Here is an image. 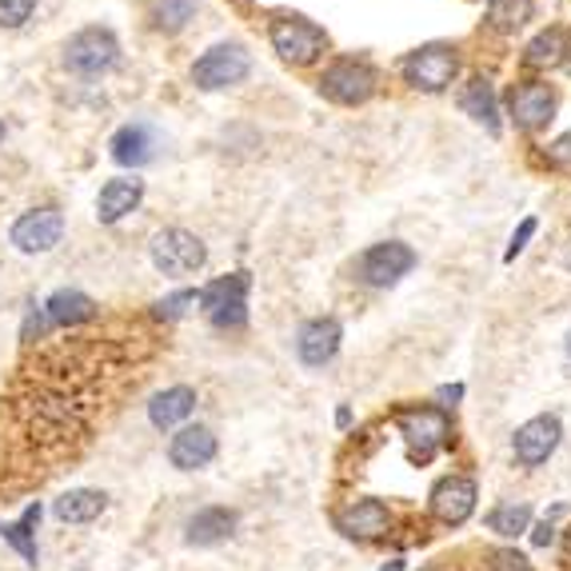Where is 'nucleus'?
Returning a JSON list of instances; mask_svg holds the SVG:
<instances>
[{
	"label": "nucleus",
	"instance_id": "nucleus-1",
	"mask_svg": "<svg viewBox=\"0 0 571 571\" xmlns=\"http://www.w3.org/2000/svg\"><path fill=\"white\" fill-rule=\"evenodd\" d=\"M248 272H232V276H221L212 281L204 292H196V304L208 316L212 328L221 332H241L248 324Z\"/></svg>",
	"mask_w": 571,
	"mask_h": 571
},
{
	"label": "nucleus",
	"instance_id": "nucleus-2",
	"mask_svg": "<svg viewBox=\"0 0 571 571\" xmlns=\"http://www.w3.org/2000/svg\"><path fill=\"white\" fill-rule=\"evenodd\" d=\"M396 424L408 436L411 460L416 463H428L451 436V420L443 408H400L396 411Z\"/></svg>",
	"mask_w": 571,
	"mask_h": 571
},
{
	"label": "nucleus",
	"instance_id": "nucleus-3",
	"mask_svg": "<svg viewBox=\"0 0 571 571\" xmlns=\"http://www.w3.org/2000/svg\"><path fill=\"white\" fill-rule=\"evenodd\" d=\"M252 69V57L244 52V44H216L201 57V61L192 64V81L196 89L204 92H216V89H232V84H241Z\"/></svg>",
	"mask_w": 571,
	"mask_h": 571
},
{
	"label": "nucleus",
	"instance_id": "nucleus-4",
	"mask_svg": "<svg viewBox=\"0 0 571 571\" xmlns=\"http://www.w3.org/2000/svg\"><path fill=\"white\" fill-rule=\"evenodd\" d=\"M272 49L281 52L288 64H312L320 61V52L328 49V37L324 29H316L312 21L304 17H281V21H272Z\"/></svg>",
	"mask_w": 571,
	"mask_h": 571
},
{
	"label": "nucleus",
	"instance_id": "nucleus-5",
	"mask_svg": "<svg viewBox=\"0 0 571 571\" xmlns=\"http://www.w3.org/2000/svg\"><path fill=\"white\" fill-rule=\"evenodd\" d=\"M116 57H121V44L109 29H81L64 44V64L81 77H104L116 64Z\"/></svg>",
	"mask_w": 571,
	"mask_h": 571
},
{
	"label": "nucleus",
	"instance_id": "nucleus-6",
	"mask_svg": "<svg viewBox=\"0 0 571 571\" xmlns=\"http://www.w3.org/2000/svg\"><path fill=\"white\" fill-rule=\"evenodd\" d=\"M456 69H460L456 49H448V44H424V49H416L408 61H404V81H408L411 89L443 92L456 81Z\"/></svg>",
	"mask_w": 571,
	"mask_h": 571
},
{
	"label": "nucleus",
	"instance_id": "nucleus-7",
	"mask_svg": "<svg viewBox=\"0 0 571 571\" xmlns=\"http://www.w3.org/2000/svg\"><path fill=\"white\" fill-rule=\"evenodd\" d=\"M208 252H204L201 236H192L184 228H164L156 241H152V264L164 276H188V272L204 268Z\"/></svg>",
	"mask_w": 571,
	"mask_h": 571
},
{
	"label": "nucleus",
	"instance_id": "nucleus-8",
	"mask_svg": "<svg viewBox=\"0 0 571 571\" xmlns=\"http://www.w3.org/2000/svg\"><path fill=\"white\" fill-rule=\"evenodd\" d=\"M411 268H416V252H411L404 241L371 244V248L360 256V276L371 284V288H391V284L404 281Z\"/></svg>",
	"mask_w": 571,
	"mask_h": 571
},
{
	"label": "nucleus",
	"instance_id": "nucleus-9",
	"mask_svg": "<svg viewBox=\"0 0 571 571\" xmlns=\"http://www.w3.org/2000/svg\"><path fill=\"white\" fill-rule=\"evenodd\" d=\"M320 92L332 104H364L376 92V77H371L368 64L356 61H336L328 72L320 77Z\"/></svg>",
	"mask_w": 571,
	"mask_h": 571
},
{
	"label": "nucleus",
	"instance_id": "nucleus-10",
	"mask_svg": "<svg viewBox=\"0 0 571 571\" xmlns=\"http://www.w3.org/2000/svg\"><path fill=\"white\" fill-rule=\"evenodd\" d=\"M12 244L21 252H29V256H37V252H52L57 244H61L64 236V216L61 208H32L24 212L21 221L12 224Z\"/></svg>",
	"mask_w": 571,
	"mask_h": 571
},
{
	"label": "nucleus",
	"instance_id": "nucleus-11",
	"mask_svg": "<svg viewBox=\"0 0 571 571\" xmlns=\"http://www.w3.org/2000/svg\"><path fill=\"white\" fill-rule=\"evenodd\" d=\"M560 436H563V424L555 420V416H536V420L523 424V428L516 431V440H511L516 460H520L523 468H540L551 451H555Z\"/></svg>",
	"mask_w": 571,
	"mask_h": 571
},
{
	"label": "nucleus",
	"instance_id": "nucleus-12",
	"mask_svg": "<svg viewBox=\"0 0 571 571\" xmlns=\"http://www.w3.org/2000/svg\"><path fill=\"white\" fill-rule=\"evenodd\" d=\"M476 511V483L468 476H443L436 488H431V516L448 528L463 523Z\"/></svg>",
	"mask_w": 571,
	"mask_h": 571
},
{
	"label": "nucleus",
	"instance_id": "nucleus-13",
	"mask_svg": "<svg viewBox=\"0 0 571 571\" xmlns=\"http://www.w3.org/2000/svg\"><path fill=\"white\" fill-rule=\"evenodd\" d=\"M508 104H511V121L520 124V129H528V132L543 129V124L555 116V96H551L548 84H536V81L520 84V89H511Z\"/></svg>",
	"mask_w": 571,
	"mask_h": 571
},
{
	"label": "nucleus",
	"instance_id": "nucleus-14",
	"mask_svg": "<svg viewBox=\"0 0 571 571\" xmlns=\"http://www.w3.org/2000/svg\"><path fill=\"white\" fill-rule=\"evenodd\" d=\"M340 324L332 320V316H320V320H308L296 336V351H300V360L308 368H324V364L340 351Z\"/></svg>",
	"mask_w": 571,
	"mask_h": 571
},
{
	"label": "nucleus",
	"instance_id": "nucleus-15",
	"mask_svg": "<svg viewBox=\"0 0 571 571\" xmlns=\"http://www.w3.org/2000/svg\"><path fill=\"white\" fill-rule=\"evenodd\" d=\"M391 516L380 500H356L348 508L336 511V528L351 540H380L384 531H388Z\"/></svg>",
	"mask_w": 571,
	"mask_h": 571
},
{
	"label": "nucleus",
	"instance_id": "nucleus-16",
	"mask_svg": "<svg viewBox=\"0 0 571 571\" xmlns=\"http://www.w3.org/2000/svg\"><path fill=\"white\" fill-rule=\"evenodd\" d=\"M169 460L172 468H181V471L204 468V463L216 460V436H212L208 428H201V424H196V428H181L169 443Z\"/></svg>",
	"mask_w": 571,
	"mask_h": 571
},
{
	"label": "nucleus",
	"instance_id": "nucleus-17",
	"mask_svg": "<svg viewBox=\"0 0 571 571\" xmlns=\"http://www.w3.org/2000/svg\"><path fill=\"white\" fill-rule=\"evenodd\" d=\"M232 531H236V511L232 508H204L188 520L184 540H188L192 548H216V543L228 540Z\"/></svg>",
	"mask_w": 571,
	"mask_h": 571
},
{
	"label": "nucleus",
	"instance_id": "nucleus-18",
	"mask_svg": "<svg viewBox=\"0 0 571 571\" xmlns=\"http://www.w3.org/2000/svg\"><path fill=\"white\" fill-rule=\"evenodd\" d=\"M141 196H144V184H141V181H132V176H121V181H109V184L101 188V196H96V221H101V224L124 221L129 212H136Z\"/></svg>",
	"mask_w": 571,
	"mask_h": 571
},
{
	"label": "nucleus",
	"instance_id": "nucleus-19",
	"mask_svg": "<svg viewBox=\"0 0 571 571\" xmlns=\"http://www.w3.org/2000/svg\"><path fill=\"white\" fill-rule=\"evenodd\" d=\"M112 161L124 164V169H141L156 156V136H152L149 124H124L116 136H112Z\"/></svg>",
	"mask_w": 571,
	"mask_h": 571
},
{
	"label": "nucleus",
	"instance_id": "nucleus-20",
	"mask_svg": "<svg viewBox=\"0 0 571 571\" xmlns=\"http://www.w3.org/2000/svg\"><path fill=\"white\" fill-rule=\"evenodd\" d=\"M104 508H109V496L96 488H72L64 491L61 500L52 503V516L61 523H92V520H101Z\"/></svg>",
	"mask_w": 571,
	"mask_h": 571
},
{
	"label": "nucleus",
	"instance_id": "nucleus-21",
	"mask_svg": "<svg viewBox=\"0 0 571 571\" xmlns=\"http://www.w3.org/2000/svg\"><path fill=\"white\" fill-rule=\"evenodd\" d=\"M192 408H196V391L184 388V384H176V388H164L161 396H152L149 404V420L152 428H176V424H184L192 416Z\"/></svg>",
	"mask_w": 571,
	"mask_h": 571
},
{
	"label": "nucleus",
	"instance_id": "nucleus-22",
	"mask_svg": "<svg viewBox=\"0 0 571 571\" xmlns=\"http://www.w3.org/2000/svg\"><path fill=\"white\" fill-rule=\"evenodd\" d=\"M44 316L52 324H61V328H77V324H89L96 316V300L77 288H61L44 300Z\"/></svg>",
	"mask_w": 571,
	"mask_h": 571
},
{
	"label": "nucleus",
	"instance_id": "nucleus-23",
	"mask_svg": "<svg viewBox=\"0 0 571 571\" xmlns=\"http://www.w3.org/2000/svg\"><path fill=\"white\" fill-rule=\"evenodd\" d=\"M460 109L468 112L471 121H480L488 132H500V104H496V89H491V81L476 77V81L463 89Z\"/></svg>",
	"mask_w": 571,
	"mask_h": 571
},
{
	"label": "nucleus",
	"instance_id": "nucleus-24",
	"mask_svg": "<svg viewBox=\"0 0 571 571\" xmlns=\"http://www.w3.org/2000/svg\"><path fill=\"white\" fill-rule=\"evenodd\" d=\"M37 523H41V503H29L17 523H0V540L12 543L29 568H37Z\"/></svg>",
	"mask_w": 571,
	"mask_h": 571
},
{
	"label": "nucleus",
	"instance_id": "nucleus-25",
	"mask_svg": "<svg viewBox=\"0 0 571 571\" xmlns=\"http://www.w3.org/2000/svg\"><path fill=\"white\" fill-rule=\"evenodd\" d=\"M531 12H536V0H491L488 21L496 32H516L531 21Z\"/></svg>",
	"mask_w": 571,
	"mask_h": 571
},
{
	"label": "nucleus",
	"instance_id": "nucleus-26",
	"mask_svg": "<svg viewBox=\"0 0 571 571\" xmlns=\"http://www.w3.org/2000/svg\"><path fill=\"white\" fill-rule=\"evenodd\" d=\"M563 49H568V37H563L560 29H551V32H543V37H536V41L528 44L523 61H528L531 69H555V64L563 61Z\"/></svg>",
	"mask_w": 571,
	"mask_h": 571
},
{
	"label": "nucleus",
	"instance_id": "nucleus-27",
	"mask_svg": "<svg viewBox=\"0 0 571 571\" xmlns=\"http://www.w3.org/2000/svg\"><path fill=\"white\" fill-rule=\"evenodd\" d=\"M196 9H201V0H156L152 4V21L164 32H181L196 17Z\"/></svg>",
	"mask_w": 571,
	"mask_h": 571
},
{
	"label": "nucleus",
	"instance_id": "nucleus-28",
	"mask_svg": "<svg viewBox=\"0 0 571 571\" xmlns=\"http://www.w3.org/2000/svg\"><path fill=\"white\" fill-rule=\"evenodd\" d=\"M528 523H531L528 503H503V508H496L488 516V528L500 531V536H520V531H528Z\"/></svg>",
	"mask_w": 571,
	"mask_h": 571
},
{
	"label": "nucleus",
	"instance_id": "nucleus-29",
	"mask_svg": "<svg viewBox=\"0 0 571 571\" xmlns=\"http://www.w3.org/2000/svg\"><path fill=\"white\" fill-rule=\"evenodd\" d=\"M192 304H196V292H192V288H184V292H172L169 300L152 304V312H156V316H161V320H181V316L192 308Z\"/></svg>",
	"mask_w": 571,
	"mask_h": 571
},
{
	"label": "nucleus",
	"instance_id": "nucleus-30",
	"mask_svg": "<svg viewBox=\"0 0 571 571\" xmlns=\"http://www.w3.org/2000/svg\"><path fill=\"white\" fill-rule=\"evenodd\" d=\"M32 9H37V0H0V29H21Z\"/></svg>",
	"mask_w": 571,
	"mask_h": 571
},
{
	"label": "nucleus",
	"instance_id": "nucleus-31",
	"mask_svg": "<svg viewBox=\"0 0 571 571\" xmlns=\"http://www.w3.org/2000/svg\"><path fill=\"white\" fill-rule=\"evenodd\" d=\"M488 571H531L528 555L516 548H496L488 551Z\"/></svg>",
	"mask_w": 571,
	"mask_h": 571
},
{
	"label": "nucleus",
	"instance_id": "nucleus-32",
	"mask_svg": "<svg viewBox=\"0 0 571 571\" xmlns=\"http://www.w3.org/2000/svg\"><path fill=\"white\" fill-rule=\"evenodd\" d=\"M563 511H568V508H563V503H555V508L548 511V520L536 523V531H531V543H536V548H548V543L555 540V528H551V523L560 520Z\"/></svg>",
	"mask_w": 571,
	"mask_h": 571
},
{
	"label": "nucleus",
	"instance_id": "nucleus-33",
	"mask_svg": "<svg viewBox=\"0 0 571 571\" xmlns=\"http://www.w3.org/2000/svg\"><path fill=\"white\" fill-rule=\"evenodd\" d=\"M531 236H536V216H528V221L520 224V228H516V236H511V244H508V252H503V261H516V256H520L523 248H528V241Z\"/></svg>",
	"mask_w": 571,
	"mask_h": 571
},
{
	"label": "nucleus",
	"instance_id": "nucleus-34",
	"mask_svg": "<svg viewBox=\"0 0 571 571\" xmlns=\"http://www.w3.org/2000/svg\"><path fill=\"white\" fill-rule=\"evenodd\" d=\"M548 161L551 164H568L571 161V132H563L555 144H548Z\"/></svg>",
	"mask_w": 571,
	"mask_h": 571
},
{
	"label": "nucleus",
	"instance_id": "nucleus-35",
	"mask_svg": "<svg viewBox=\"0 0 571 571\" xmlns=\"http://www.w3.org/2000/svg\"><path fill=\"white\" fill-rule=\"evenodd\" d=\"M436 400H440V404L463 400V384H448V388H440V391H436Z\"/></svg>",
	"mask_w": 571,
	"mask_h": 571
},
{
	"label": "nucleus",
	"instance_id": "nucleus-36",
	"mask_svg": "<svg viewBox=\"0 0 571 571\" xmlns=\"http://www.w3.org/2000/svg\"><path fill=\"white\" fill-rule=\"evenodd\" d=\"M336 424H340V428H348V424H351V411H348V408L336 411Z\"/></svg>",
	"mask_w": 571,
	"mask_h": 571
},
{
	"label": "nucleus",
	"instance_id": "nucleus-37",
	"mask_svg": "<svg viewBox=\"0 0 571 571\" xmlns=\"http://www.w3.org/2000/svg\"><path fill=\"white\" fill-rule=\"evenodd\" d=\"M560 69L571 77V41H568V49H563V61H560Z\"/></svg>",
	"mask_w": 571,
	"mask_h": 571
},
{
	"label": "nucleus",
	"instance_id": "nucleus-38",
	"mask_svg": "<svg viewBox=\"0 0 571 571\" xmlns=\"http://www.w3.org/2000/svg\"><path fill=\"white\" fill-rule=\"evenodd\" d=\"M380 571H404V563H400V560H391L388 568H380Z\"/></svg>",
	"mask_w": 571,
	"mask_h": 571
},
{
	"label": "nucleus",
	"instance_id": "nucleus-39",
	"mask_svg": "<svg viewBox=\"0 0 571 571\" xmlns=\"http://www.w3.org/2000/svg\"><path fill=\"white\" fill-rule=\"evenodd\" d=\"M0 141H4V121H0Z\"/></svg>",
	"mask_w": 571,
	"mask_h": 571
},
{
	"label": "nucleus",
	"instance_id": "nucleus-40",
	"mask_svg": "<svg viewBox=\"0 0 571 571\" xmlns=\"http://www.w3.org/2000/svg\"><path fill=\"white\" fill-rule=\"evenodd\" d=\"M568 356H571V336H568Z\"/></svg>",
	"mask_w": 571,
	"mask_h": 571
},
{
	"label": "nucleus",
	"instance_id": "nucleus-41",
	"mask_svg": "<svg viewBox=\"0 0 571 571\" xmlns=\"http://www.w3.org/2000/svg\"><path fill=\"white\" fill-rule=\"evenodd\" d=\"M568 551H571V536H568Z\"/></svg>",
	"mask_w": 571,
	"mask_h": 571
}]
</instances>
